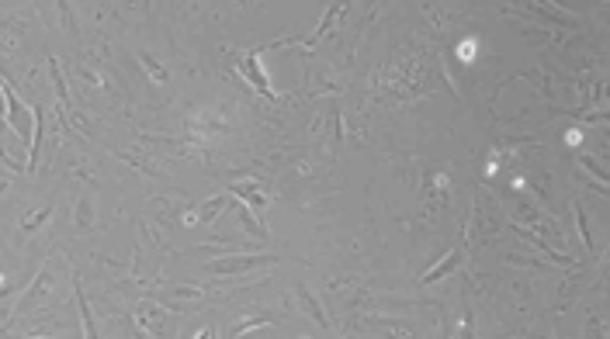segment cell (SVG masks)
I'll use <instances>...</instances> for the list:
<instances>
[{
    "instance_id": "cell-12",
    "label": "cell",
    "mask_w": 610,
    "mask_h": 339,
    "mask_svg": "<svg viewBox=\"0 0 610 339\" xmlns=\"http://www.w3.org/2000/svg\"><path fill=\"white\" fill-rule=\"evenodd\" d=\"M475 332V318H472V308H465V325H461V339H472Z\"/></svg>"
},
{
    "instance_id": "cell-3",
    "label": "cell",
    "mask_w": 610,
    "mask_h": 339,
    "mask_svg": "<svg viewBox=\"0 0 610 339\" xmlns=\"http://www.w3.org/2000/svg\"><path fill=\"white\" fill-rule=\"evenodd\" d=\"M260 187H264V180H260V177H253V180H246V184H233V187H229V194H240L246 208L264 211V208H267V198L260 194Z\"/></svg>"
},
{
    "instance_id": "cell-5",
    "label": "cell",
    "mask_w": 610,
    "mask_h": 339,
    "mask_svg": "<svg viewBox=\"0 0 610 339\" xmlns=\"http://www.w3.org/2000/svg\"><path fill=\"white\" fill-rule=\"evenodd\" d=\"M233 201H229V194H215V198H208V204L198 211V215H188V221H205V225H212L215 218H218V211H226Z\"/></svg>"
},
{
    "instance_id": "cell-4",
    "label": "cell",
    "mask_w": 610,
    "mask_h": 339,
    "mask_svg": "<svg viewBox=\"0 0 610 339\" xmlns=\"http://www.w3.org/2000/svg\"><path fill=\"white\" fill-rule=\"evenodd\" d=\"M461 263H465V253H461V246H458V249H451L448 256H444V260H440V263H437L433 270H427V273H423V280H420V284H437V280H440V277H448V273H455V270H458Z\"/></svg>"
},
{
    "instance_id": "cell-10",
    "label": "cell",
    "mask_w": 610,
    "mask_h": 339,
    "mask_svg": "<svg viewBox=\"0 0 610 339\" xmlns=\"http://www.w3.org/2000/svg\"><path fill=\"white\" fill-rule=\"evenodd\" d=\"M576 221H579V236H583L586 249H593V236H589V229H586V215H583V208H576Z\"/></svg>"
},
{
    "instance_id": "cell-2",
    "label": "cell",
    "mask_w": 610,
    "mask_h": 339,
    "mask_svg": "<svg viewBox=\"0 0 610 339\" xmlns=\"http://www.w3.org/2000/svg\"><path fill=\"white\" fill-rule=\"evenodd\" d=\"M274 260H277V256H270V253H260V256H233V260H212L208 270H212V273H246V270L264 267V263H274Z\"/></svg>"
},
{
    "instance_id": "cell-7",
    "label": "cell",
    "mask_w": 610,
    "mask_h": 339,
    "mask_svg": "<svg viewBox=\"0 0 610 339\" xmlns=\"http://www.w3.org/2000/svg\"><path fill=\"white\" fill-rule=\"evenodd\" d=\"M295 295H298V301H302V305L309 308V315H312V318H316L319 325H329V322H326V315H322V305H319V301L312 298V291H309L305 284H295Z\"/></svg>"
},
{
    "instance_id": "cell-14",
    "label": "cell",
    "mask_w": 610,
    "mask_h": 339,
    "mask_svg": "<svg viewBox=\"0 0 610 339\" xmlns=\"http://www.w3.org/2000/svg\"><path fill=\"white\" fill-rule=\"evenodd\" d=\"M198 339H212V329H201V332H198Z\"/></svg>"
},
{
    "instance_id": "cell-11",
    "label": "cell",
    "mask_w": 610,
    "mask_h": 339,
    "mask_svg": "<svg viewBox=\"0 0 610 339\" xmlns=\"http://www.w3.org/2000/svg\"><path fill=\"white\" fill-rule=\"evenodd\" d=\"M49 215H52V211H49V208H42V211H38V215H31V218H28V221H25V229H28V232H35V225H42V221H45V218H49Z\"/></svg>"
},
{
    "instance_id": "cell-1",
    "label": "cell",
    "mask_w": 610,
    "mask_h": 339,
    "mask_svg": "<svg viewBox=\"0 0 610 339\" xmlns=\"http://www.w3.org/2000/svg\"><path fill=\"white\" fill-rule=\"evenodd\" d=\"M236 70L243 73V80L250 83V90H257L260 97H267V100H274V97H277V94H274V87H270V77L264 73V63H260V49H253V52L240 55Z\"/></svg>"
},
{
    "instance_id": "cell-9",
    "label": "cell",
    "mask_w": 610,
    "mask_h": 339,
    "mask_svg": "<svg viewBox=\"0 0 610 339\" xmlns=\"http://www.w3.org/2000/svg\"><path fill=\"white\" fill-rule=\"evenodd\" d=\"M579 166H583V170H589V174H593V177H596L600 184H607V177H610V174H607V170H603V166H600V163H596L593 156H586V152L579 156Z\"/></svg>"
},
{
    "instance_id": "cell-13",
    "label": "cell",
    "mask_w": 610,
    "mask_h": 339,
    "mask_svg": "<svg viewBox=\"0 0 610 339\" xmlns=\"http://www.w3.org/2000/svg\"><path fill=\"white\" fill-rule=\"evenodd\" d=\"M77 221H80V229H84L87 221H90V208L84 204V198H80V211H77Z\"/></svg>"
},
{
    "instance_id": "cell-15",
    "label": "cell",
    "mask_w": 610,
    "mask_h": 339,
    "mask_svg": "<svg viewBox=\"0 0 610 339\" xmlns=\"http://www.w3.org/2000/svg\"><path fill=\"white\" fill-rule=\"evenodd\" d=\"M132 339H146V332H142V329H136V332H132Z\"/></svg>"
},
{
    "instance_id": "cell-6",
    "label": "cell",
    "mask_w": 610,
    "mask_h": 339,
    "mask_svg": "<svg viewBox=\"0 0 610 339\" xmlns=\"http://www.w3.org/2000/svg\"><path fill=\"white\" fill-rule=\"evenodd\" d=\"M77 305H80L84 339H101V332H97V322H94V315H90V305H87V298H84V291H80V288H77Z\"/></svg>"
},
{
    "instance_id": "cell-8",
    "label": "cell",
    "mask_w": 610,
    "mask_h": 339,
    "mask_svg": "<svg viewBox=\"0 0 610 339\" xmlns=\"http://www.w3.org/2000/svg\"><path fill=\"white\" fill-rule=\"evenodd\" d=\"M274 322H277V315H250V318H243V322H236V325H233L229 339H240L243 332H250V329H260V325H274Z\"/></svg>"
}]
</instances>
